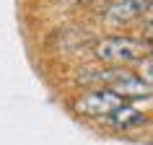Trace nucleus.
I'll return each instance as SVG.
<instances>
[{
  "mask_svg": "<svg viewBox=\"0 0 153 145\" xmlns=\"http://www.w3.org/2000/svg\"><path fill=\"white\" fill-rule=\"evenodd\" d=\"M109 122H112L114 127H132V124L145 122V117L137 112L135 106H125V104H122L120 109H114V112L109 114Z\"/></svg>",
  "mask_w": 153,
  "mask_h": 145,
  "instance_id": "nucleus-4",
  "label": "nucleus"
},
{
  "mask_svg": "<svg viewBox=\"0 0 153 145\" xmlns=\"http://www.w3.org/2000/svg\"><path fill=\"white\" fill-rule=\"evenodd\" d=\"M106 13L112 18H117V21H125V18H132L137 13H143V3L140 0H125V3L112 5V10H106Z\"/></svg>",
  "mask_w": 153,
  "mask_h": 145,
  "instance_id": "nucleus-5",
  "label": "nucleus"
},
{
  "mask_svg": "<svg viewBox=\"0 0 153 145\" xmlns=\"http://www.w3.org/2000/svg\"><path fill=\"white\" fill-rule=\"evenodd\" d=\"M148 55H151V41L130 36H112L96 47V57L104 62H137Z\"/></svg>",
  "mask_w": 153,
  "mask_h": 145,
  "instance_id": "nucleus-1",
  "label": "nucleus"
},
{
  "mask_svg": "<svg viewBox=\"0 0 153 145\" xmlns=\"http://www.w3.org/2000/svg\"><path fill=\"white\" fill-rule=\"evenodd\" d=\"M122 106V98L114 93L112 88H96V91H86L78 101L75 109L86 117H109L114 109Z\"/></svg>",
  "mask_w": 153,
  "mask_h": 145,
  "instance_id": "nucleus-2",
  "label": "nucleus"
},
{
  "mask_svg": "<svg viewBox=\"0 0 153 145\" xmlns=\"http://www.w3.org/2000/svg\"><path fill=\"white\" fill-rule=\"evenodd\" d=\"M153 78V57H148V62H145V81Z\"/></svg>",
  "mask_w": 153,
  "mask_h": 145,
  "instance_id": "nucleus-6",
  "label": "nucleus"
},
{
  "mask_svg": "<svg viewBox=\"0 0 153 145\" xmlns=\"http://www.w3.org/2000/svg\"><path fill=\"white\" fill-rule=\"evenodd\" d=\"M106 88H112L120 98H127V96H132V98L153 96V81L137 78V75H132V72H127V70H120Z\"/></svg>",
  "mask_w": 153,
  "mask_h": 145,
  "instance_id": "nucleus-3",
  "label": "nucleus"
}]
</instances>
